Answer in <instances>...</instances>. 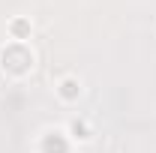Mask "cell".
<instances>
[{
    "instance_id": "277c9868",
    "label": "cell",
    "mask_w": 156,
    "mask_h": 153,
    "mask_svg": "<svg viewBox=\"0 0 156 153\" xmlns=\"http://www.w3.org/2000/svg\"><path fill=\"white\" fill-rule=\"evenodd\" d=\"M12 30L21 36V33H27V24H24V21H15V24H12Z\"/></svg>"
},
{
    "instance_id": "6da1fadb",
    "label": "cell",
    "mask_w": 156,
    "mask_h": 153,
    "mask_svg": "<svg viewBox=\"0 0 156 153\" xmlns=\"http://www.w3.org/2000/svg\"><path fill=\"white\" fill-rule=\"evenodd\" d=\"M0 66H3L6 72H12V75H24V72L33 66V54H30L21 42H15V45H9V48L0 54Z\"/></svg>"
},
{
    "instance_id": "3957f363",
    "label": "cell",
    "mask_w": 156,
    "mask_h": 153,
    "mask_svg": "<svg viewBox=\"0 0 156 153\" xmlns=\"http://www.w3.org/2000/svg\"><path fill=\"white\" fill-rule=\"evenodd\" d=\"M63 150H66V147L60 144V138H48V141H45V153H63Z\"/></svg>"
},
{
    "instance_id": "7a4b0ae2",
    "label": "cell",
    "mask_w": 156,
    "mask_h": 153,
    "mask_svg": "<svg viewBox=\"0 0 156 153\" xmlns=\"http://www.w3.org/2000/svg\"><path fill=\"white\" fill-rule=\"evenodd\" d=\"M60 93L66 96V99H75V96H78V81H72V78L63 81V90H60Z\"/></svg>"
}]
</instances>
